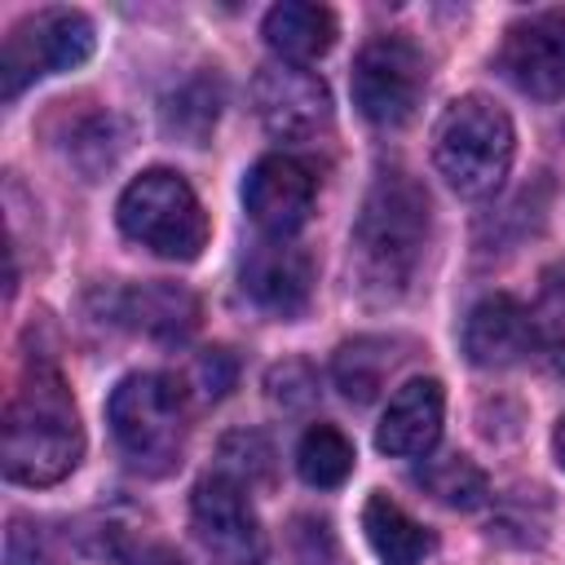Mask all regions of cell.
<instances>
[{"label":"cell","mask_w":565,"mask_h":565,"mask_svg":"<svg viewBox=\"0 0 565 565\" xmlns=\"http://www.w3.org/2000/svg\"><path fill=\"white\" fill-rule=\"evenodd\" d=\"M79 450L84 433L71 388L53 366H26L4 411V477L22 486H53L79 463Z\"/></svg>","instance_id":"cell-1"},{"label":"cell","mask_w":565,"mask_h":565,"mask_svg":"<svg viewBox=\"0 0 565 565\" xmlns=\"http://www.w3.org/2000/svg\"><path fill=\"white\" fill-rule=\"evenodd\" d=\"M424 243H428L424 185L402 168L380 172L353 225V265L362 287H371L375 296L406 291L424 260Z\"/></svg>","instance_id":"cell-2"},{"label":"cell","mask_w":565,"mask_h":565,"mask_svg":"<svg viewBox=\"0 0 565 565\" xmlns=\"http://www.w3.org/2000/svg\"><path fill=\"white\" fill-rule=\"evenodd\" d=\"M106 419H110V433H115L124 459L137 472L163 477V472H172L181 463L185 388L172 375L137 371V375L119 380L110 402H106Z\"/></svg>","instance_id":"cell-3"},{"label":"cell","mask_w":565,"mask_h":565,"mask_svg":"<svg viewBox=\"0 0 565 565\" xmlns=\"http://www.w3.org/2000/svg\"><path fill=\"white\" fill-rule=\"evenodd\" d=\"M512 150H516L512 119L486 97H459L455 106H446L433 137L437 172L463 199L494 194L512 168Z\"/></svg>","instance_id":"cell-4"},{"label":"cell","mask_w":565,"mask_h":565,"mask_svg":"<svg viewBox=\"0 0 565 565\" xmlns=\"http://www.w3.org/2000/svg\"><path fill=\"white\" fill-rule=\"evenodd\" d=\"M119 225L132 243L150 247L163 260H194L207 243V216L185 177L150 168L119 194Z\"/></svg>","instance_id":"cell-5"},{"label":"cell","mask_w":565,"mask_h":565,"mask_svg":"<svg viewBox=\"0 0 565 565\" xmlns=\"http://www.w3.org/2000/svg\"><path fill=\"white\" fill-rule=\"evenodd\" d=\"M93 53V26L84 13L71 9H44L22 18L0 49V93L18 97L26 84L71 71Z\"/></svg>","instance_id":"cell-6"},{"label":"cell","mask_w":565,"mask_h":565,"mask_svg":"<svg viewBox=\"0 0 565 565\" xmlns=\"http://www.w3.org/2000/svg\"><path fill=\"white\" fill-rule=\"evenodd\" d=\"M424 79H428V71L411 40L375 35L353 62V102L371 124L397 128L415 115V106L424 97Z\"/></svg>","instance_id":"cell-7"},{"label":"cell","mask_w":565,"mask_h":565,"mask_svg":"<svg viewBox=\"0 0 565 565\" xmlns=\"http://www.w3.org/2000/svg\"><path fill=\"white\" fill-rule=\"evenodd\" d=\"M190 521L216 565H265V530L234 477H203L190 494Z\"/></svg>","instance_id":"cell-8"},{"label":"cell","mask_w":565,"mask_h":565,"mask_svg":"<svg viewBox=\"0 0 565 565\" xmlns=\"http://www.w3.org/2000/svg\"><path fill=\"white\" fill-rule=\"evenodd\" d=\"M252 102H256L260 124L274 137H282V141L318 137L331 124V93H327V84L313 71L296 66V62L260 66L256 79H252Z\"/></svg>","instance_id":"cell-9"},{"label":"cell","mask_w":565,"mask_h":565,"mask_svg":"<svg viewBox=\"0 0 565 565\" xmlns=\"http://www.w3.org/2000/svg\"><path fill=\"white\" fill-rule=\"evenodd\" d=\"M499 66L521 93L539 102L565 97V9H543L512 22Z\"/></svg>","instance_id":"cell-10"},{"label":"cell","mask_w":565,"mask_h":565,"mask_svg":"<svg viewBox=\"0 0 565 565\" xmlns=\"http://www.w3.org/2000/svg\"><path fill=\"white\" fill-rule=\"evenodd\" d=\"M313 194H318V181H313L309 163H300L291 154H265L243 181L247 216L256 221V230H265L274 238H287L309 221Z\"/></svg>","instance_id":"cell-11"},{"label":"cell","mask_w":565,"mask_h":565,"mask_svg":"<svg viewBox=\"0 0 565 565\" xmlns=\"http://www.w3.org/2000/svg\"><path fill=\"white\" fill-rule=\"evenodd\" d=\"M243 291L274 318H296L313 291V260L291 243H260L243 260Z\"/></svg>","instance_id":"cell-12"},{"label":"cell","mask_w":565,"mask_h":565,"mask_svg":"<svg viewBox=\"0 0 565 565\" xmlns=\"http://www.w3.org/2000/svg\"><path fill=\"white\" fill-rule=\"evenodd\" d=\"M441 411H446V397L437 380H406L375 428V446L393 459L428 455L441 437Z\"/></svg>","instance_id":"cell-13"},{"label":"cell","mask_w":565,"mask_h":565,"mask_svg":"<svg viewBox=\"0 0 565 565\" xmlns=\"http://www.w3.org/2000/svg\"><path fill=\"white\" fill-rule=\"evenodd\" d=\"M530 344L534 322L525 305H516L512 296H486L481 305H472L463 322V353L477 366H512L530 353Z\"/></svg>","instance_id":"cell-14"},{"label":"cell","mask_w":565,"mask_h":565,"mask_svg":"<svg viewBox=\"0 0 565 565\" xmlns=\"http://www.w3.org/2000/svg\"><path fill=\"white\" fill-rule=\"evenodd\" d=\"M115 313H119V322H128V327H137L146 335H159V340H181L199 322L194 296L185 287H172V282L124 287L119 300H115Z\"/></svg>","instance_id":"cell-15"},{"label":"cell","mask_w":565,"mask_h":565,"mask_svg":"<svg viewBox=\"0 0 565 565\" xmlns=\"http://www.w3.org/2000/svg\"><path fill=\"white\" fill-rule=\"evenodd\" d=\"M265 44L282 57V62H313L335 44V13L322 4H305V0H287L274 4L265 13Z\"/></svg>","instance_id":"cell-16"},{"label":"cell","mask_w":565,"mask_h":565,"mask_svg":"<svg viewBox=\"0 0 565 565\" xmlns=\"http://www.w3.org/2000/svg\"><path fill=\"white\" fill-rule=\"evenodd\" d=\"M362 530H366V543L375 547V556L384 565H419L433 547L428 530L406 516L388 494H371L366 508H362Z\"/></svg>","instance_id":"cell-17"},{"label":"cell","mask_w":565,"mask_h":565,"mask_svg":"<svg viewBox=\"0 0 565 565\" xmlns=\"http://www.w3.org/2000/svg\"><path fill=\"white\" fill-rule=\"evenodd\" d=\"M393 366H397V344L384 335H362V340L340 344L331 371H335V384L349 402H371L384 388Z\"/></svg>","instance_id":"cell-18"},{"label":"cell","mask_w":565,"mask_h":565,"mask_svg":"<svg viewBox=\"0 0 565 565\" xmlns=\"http://www.w3.org/2000/svg\"><path fill=\"white\" fill-rule=\"evenodd\" d=\"M419 490H428L437 503L446 508H481L490 494L486 472L468 459V455H424V463L415 468Z\"/></svg>","instance_id":"cell-19"},{"label":"cell","mask_w":565,"mask_h":565,"mask_svg":"<svg viewBox=\"0 0 565 565\" xmlns=\"http://www.w3.org/2000/svg\"><path fill=\"white\" fill-rule=\"evenodd\" d=\"M296 468H300V477H305L309 486L331 490V486H340V481L353 472V446H349V437H344L340 428L313 424V428L300 437V446H296Z\"/></svg>","instance_id":"cell-20"},{"label":"cell","mask_w":565,"mask_h":565,"mask_svg":"<svg viewBox=\"0 0 565 565\" xmlns=\"http://www.w3.org/2000/svg\"><path fill=\"white\" fill-rule=\"evenodd\" d=\"M530 322H534V344L547 353L556 371H565V260L547 265Z\"/></svg>","instance_id":"cell-21"},{"label":"cell","mask_w":565,"mask_h":565,"mask_svg":"<svg viewBox=\"0 0 565 565\" xmlns=\"http://www.w3.org/2000/svg\"><path fill=\"white\" fill-rule=\"evenodd\" d=\"M216 102H221L216 84L194 79V84H185V88L163 106V119H168V128H172V132H185L190 141H203V137H207V128L216 124V110H221Z\"/></svg>","instance_id":"cell-22"},{"label":"cell","mask_w":565,"mask_h":565,"mask_svg":"<svg viewBox=\"0 0 565 565\" xmlns=\"http://www.w3.org/2000/svg\"><path fill=\"white\" fill-rule=\"evenodd\" d=\"M291 565H349V556L335 543L327 521L300 516L296 530H291Z\"/></svg>","instance_id":"cell-23"},{"label":"cell","mask_w":565,"mask_h":565,"mask_svg":"<svg viewBox=\"0 0 565 565\" xmlns=\"http://www.w3.org/2000/svg\"><path fill=\"white\" fill-rule=\"evenodd\" d=\"M4 561L9 565H49V547H44L40 525L13 516L9 521V539H4Z\"/></svg>","instance_id":"cell-24"},{"label":"cell","mask_w":565,"mask_h":565,"mask_svg":"<svg viewBox=\"0 0 565 565\" xmlns=\"http://www.w3.org/2000/svg\"><path fill=\"white\" fill-rule=\"evenodd\" d=\"M199 380H203V388H207L212 397H225L230 384H234V358H230L225 349H207V353L199 358Z\"/></svg>","instance_id":"cell-25"},{"label":"cell","mask_w":565,"mask_h":565,"mask_svg":"<svg viewBox=\"0 0 565 565\" xmlns=\"http://www.w3.org/2000/svg\"><path fill=\"white\" fill-rule=\"evenodd\" d=\"M124 565H185V561L168 543H141V547H132L124 556Z\"/></svg>","instance_id":"cell-26"},{"label":"cell","mask_w":565,"mask_h":565,"mask_svg":"<svg viewBox=\"0 0 565 565\" xmlns=\"http://www.w3.org/2000/svg\"><path fill=\"white\" fill-rule=\"evenodd\" d=\"M552 450H556V463L565 468V415L556 419V433H552Z\"/></svg>","instance_id":"cell-27"}]
</instances>
